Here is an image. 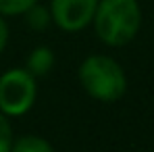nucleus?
I'll list each match as a JSON object with an SVG mask.
<instances>
[{"label": "nucleus", "mask_w": 154, "mask_h": 152, "mask_svg": "<svg viewBox=\"0 0 154 152\" xmlns=\"http://www.w3.org/2000/svg\"><path fill=\"white\" fill-rule=\"evenodd\" d=\"M92 25L102 44L110 48H121L137 36L142 27L140 2L137 0H98Z\"/></svg>", "instance_id": "obj_1"}, {"label": "nucleus", "mask_w": 154, "mask_h": 152, "mask_svg": "<svg viewBox=\"0 0 154 152\" xmlns=\"http://www.w3.org/2000/svg\"><path fill=\"white\" fill-rule=\"evenodd\" d=\"M77 77L85 94L94 100L117 102L127 92V75L123 67L106 54H90L83 58Z\"/></svg>", "instance_id": "obj_2"}, {"label": "nucleus", "mask_w": 154, "mask_h": 152, "mask_svg": "<svg viewBox=\"0 0 154 152\" xmlns=\"http://www.w3.org/2000/svg\"><path fill=\"white\" fill-rule=\"evenodd\" d=\"M38 98L35 77L27 69H8L0 75V113L6 117H23Z\"/></svg>", "instance_id": "obj_3"}, {"label": "nucleus", "mask_w": 154, "mask_h": 152, "mask_svg": "<svg viewBox=\"0 0 154 152\" xmlns=\"http://www.w3.org/2000/svg\"><path fill=\"white\" fill-rule=\"evenodd\" d=\"M98 0H50V15L56 27L75 33L92 23Z\"/></svg>", "instance_id": "obj_4"}, {"label": "nucleus", "mask_w": 154, "mask_h": 152, "mask_svg": "<svg viewBox=\"0 0 154 152\" xmlns=\"http://www.w3.org/2000/svg\"><path fill=\"white\" fill-rule=\"evenodd\" d=\"M52 67H54V52H52L48 46H38V48H33V50L29 52L25 69L33 77L46 75Z\"/></svg>", "instance_id": "obj_5"}, {"label": "nucleus", "mask_w": 154, "mask_h": 152, "mask_svg": "<svg viewBox=\"0 0 154 152\" xmlns=\"http://www.w3.org/2000/svg\"><path fill=\"white\" fill-rule=\"evenodd\" d=\"M11 152H54L52 144L42 138V135H33V133H25L17 140H13Z\"/></svg>", "instance_id": "obj_6"}, {"label": "nucleus", "mask_w": 154, "mask_h": 152, "mask_svg": "<svg viewBox=\"0 0 154 152\" xmlns=\"http://www.w3.org/2000/svg\"><path fill=\"white\" fill-rule=\"evenodd\" d=\"M23 15H25L27 27L33 29V31H44V29H48V25H50V21H52L50 8H48V6H42V4H38V2H33Z\"/></svg>", "instance_id": "obj_7"}, {"label": "nucleus", "mask_w": 154, "mask_h": 152, "mask_svg": "<svg viewBox=\"0 0 154 152\" xmlns=\"http://www.w3.org/2000/svg\"><path fill=\"white\" fill-rule=\"evenodd\" d=\"M33 2H38V0H0V15L2 17L23 15Z\"/></svg>", "instance_id": "obj_8"}, {"label": "nucleus", "mask_w": 154, "mask_h": 152, "mask_svg": "<svg viewBox=\"0 0 154 152\" xmlns=\"http://www.w3.org/2000/svg\"><path fill=\"white\" fill-rule=\"evenodd\" d=\"M13 127H11V121L4 113H0V152H11V146H13Z\"/></svg>", "instance_id": "obj_9"}, {"label": "nucleus", "mask_w": 154, "mask_h": 152, "mask_svg": "<svg viewBox=\"0 0 154 152\" xmlns=\"http://www.w3.org/2000/svg\"><path fill=\"white\" fill-rule=\"evenodd\" d=\"M6 44H8V25H6L4 17L0 15V54L4 52Z\"/></svg>", "instance_id": "obj_10"}]
</instances>
